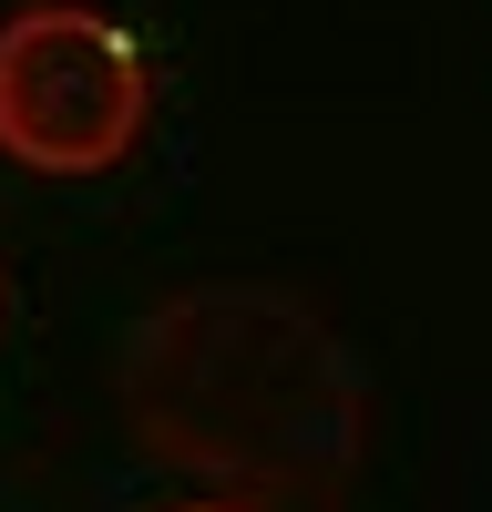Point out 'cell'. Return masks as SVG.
<instances>
[{"instance_id":"3957f363","label":"cell","mask_w":492,"mask_h":512,"mask_svg":"<svg viewBox=\"0 0 492 512\" xmlns=\"http://www.w3.org/2000/svg\"><path fill=\"white\" fill-rule=\"evenodd\" d=\"M175 512H257V502H175Z\"/></svg>"},{"instance_id":"6da1fadb","label":"cell","mask_w":492,"mask_h":512,"mask_svg":"<svg viewBox=\"0 0 492 512\" xmlns=\"http://www.w3.org/2000/svg\"><path fill=\"white\" fill-rule=\"evenodd\" d=\"M123 400H134V431L154 451L226 482L328 492L359 461V369L287 297L164 308L123 359Z\"/></svg>"},{"instance_id":"7a4b0ae2","label":"cell","mask_w":492,"mask_h":512,"mask_svg":"<svg viewBox=\"0 0 492 512\" xmlns=\"http://www.w3.org/2000/svg\"><path fill=\"white\" fill-rule=\"evenodd\" d=\"M144 52L134 31L82 11V0H31L0 21V154L31 175H113L144 134Z\"/></svg>"}]
</instances>
